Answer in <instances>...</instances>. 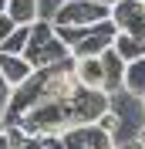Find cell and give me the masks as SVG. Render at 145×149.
<instances>
[{
    "mask_svg": "<svg viewBox=\"0 0 145 149\" xmlns=\"http://www.w3.org/2000/svg\"><path fill=\"white\" fill-rule=\"evenodd\" d=\"M24 58L30 61L34 71H44V68L68 65V61H71V51H68V44L57 37L54 24L41 17L34 27H30V41H27V47H24Z\"/></svg>",
    "mask_w": 145,
    "mask_h": 149,
    "instance_id": "obj_1",
    "label": "cell"
},
{
    "mask_svg": "<svg viewBox=\"0 0 145 149\" xmlns=\"http://www.w3.org/2000/svg\"><path fill=\"white\" fill-rule=\"evenodd\" d=\"M111 17V3H105V0H61L54 7V14H51V24L54 27H95V24H105V20Z\"/></svg>",
    "mask_w": 145,
    "mask_h": 149,
    "instance_id": "obj_2",
    "label": "cell"
},
{
    "mask_svg": "<svg viewBox=\"0 0 145 149\" xmlns=\"http://www.w3.org/2000/svg\"><path fill=\"white\" fill-rule=\"evenodd\" d=\"M108 20L115 24L118 34H128V37L145 41V3L142 0H115Z\"/></svg>",
    "mask_w": 145,
    "mask_h": 149,
    "instance_id": "obj_3",
    "label": "cell"
},
{
    "mask_svg": "<svg viewBox=\"0 0 145 149\" xmlns=\"http://www.w3.org/2000/svg\"><path fill=\"white\" fill-rule=\"evenodd\" d=\"M64 149H115V139H111L108 129H101L98 122L95 125H74L61 136Z\"/></svg>",
    "mask_w": 145,
    "mask_h": 149,
    "instance_id": "obj_4",
    "label": "cell"
},
{
    "mask_svg": "<svg viewBox=\"0 0 145 149\" xmlns=\"http://www.w3.org/2000/svg\"><path fill=\"white\" fill-rule=\"evenodd\" d=\"M71 74L74 81L88 92H105V65L98 58H71Z\"/></svg>",
    "mask_w": 145,
    "mask_h": 149,
    "instance_id": "obj_5",
    "label": "cell"
},
{
    "mask_svg": "<svg viewBox=\"0 0 145 149\" xmlns=\"http://www.w3.org/2000/svg\"><path fill=\"white\" fill-rule=\"evenodd\" d=\"M0 78H3V85L10 92H17L34 78V68H30V61L24 54H3L0 51Z\"/></svg>",
    "mask_w": 145,
    "mask_h": 149,
    "instance_id": "obj_6",
    "label": "cell"
},
{
    "mask_svg": "<svg viewBox=\"0 0 145 149\" xmlns=\"http://www.w3.org/2000/svg\"><path fill=\"white\" fill-rule=\"evenodd\" d=\"M17 27H34L41 20V0H7V10H3Z\"/></svg>",
    "mask_w": 145,
    "mask_h": 149,
    "instance_id": "obj_7",
    "label": "cell"
},
{
    "mask_svg": "<svg viewBox=\"0 0 145 149\" xmlns=\"http://www.w3.org/2000/svg\"><path fill=\"white\" fill-rule=\"evenodd\" d=\"M122 92L132 95V98H138V102H145V58H138V61H132V65H125Z\"/></svg>",
    "mask_w": 145,
    "mask_h": 149,
    "instance_id": "obj_8",
    "label": "cell"
},
{
    "mask_svg": "<svg viewBox=\"0 0 145 149\" xmlns=\"http://www.w3.org/2000/svg\"><path fill=\"white\" fill-rule=\"evenodd\" d=\"M101 65H105V95L122 92V78H125V61L115 54V51H105L101 54Z\"/></svg>",
    "mask_w": 145,
    "mask_h": 149,
    "instance_id": "obj_9",
    "label": "cell"
},
{
    "mask_svg": "<svg viewBox=\"0 0 145 149\" xmlns=\"http://www.w3.org/2000/svg\"><path fill=\"white\" fill-rule=\"evenodd\" d=\"M111 51H115L125 65H132V61H138V58H145V41H138V37H128V34H118L115 31V41H111Z\"/></svg>",
    "mask_w": 145,
    "mask_h": 149,
    "instance_id": "obj_10",
    "label": "cell"
},
{
    "mask_svg": "<svg viewBox=\"0 0 145 149\" xmlns=\"http://www.w3.org/2000/svg\"><path fill=\"white\" fill-rule=\"evenodd\" d=\"M27 41H30V27H17L3 44H0V51H3V54H24Z\"/></svg>",
    "mask_w": 145,
    "mask_h": 149,
    "instance_id": "obj_11",
    "label": "cell"
},
{
    "mask_svg": "<svg viewBox=\"0 0 145 149\" xmlns=\"http://www.w3.org/2000/svg\"><path fill=\"white\" fill-rule=\"evenodd\" d=\"M10 95H14V92H10L7 85H3V78H0V132L7 129V105H10Z\"/></svg>",
    "mask_w": 145,
    "mask_h": 149,
    "instance_id": "obj_12",
    "label": "cell"
},
{
    "mask_svg": "<svg viewBox=\"0 0 145 149\" xmlns=\"http://www.w3.org/2000/svg\"><path fill=\"white\" fill-rule=\"evenodd\" d=\"M14 31H17V24H14V20H10L7 14H0V44H3V41H7V37L14 34Z\"/></svg>",
    "mask_w": 145,
    "mask_h": 149,
    "instance_id": "obj_13",
    "label": "cell"
},
{
    "mask_svg": "<svg viewBox=\"0 0 145 149\" xmlns=\"http://www.w3.org/2000/svg\"><path fill=\"white\" fill-rule=\"evenodd\" d=\"M41 146L44 149H64V139L61 136H41Z\"/></svg>",
    "mask_w": 145,
    "mask_h": 149,
    "instance_id": "obj_14",
    "label": "cell"
},
{
    "mask_svg": "<svg viewBox=\"0 0 145 149\" xmlns=\"http://www.w3.org/2000/svg\"><path fill=\"white\" fill-rule=\"evenodd\" d=\"M115 149H142V146H138V142H135V139H128V142H118V146H115Z\"/></svg>",
    "mask_w": 145,
    "mask_h": 149,
    "instance_id": "obj_15",
    "label": "cell"
},
{
    "mask_svg": "<svg viewBox=\"0 0 145 149\" xmlns=\"http://www.w3.org/2000/svg\"><path fill=\"white\" fill-rule=\"evenodd\" d=\"M135 142H138V146H142V149H145V125H142V129H138V132H135Z\"/></svg>",
    "mask_w": 145,
    "mask_h": 149,
    "instance_id": "obj_16",
    "label": "cell"
},
{
    "mask_svg": "<svg viewBox=\"0 0 145 149\" xmlns=\"http://www.w3.org/2000/svg\"><path fill=\"white\" fill-rule=\"evenodd\" d=\"M0 149H10V139H7V132H0Z\"/></svg>",
    "mask_w": 145,
    "mask_h": 149,
    "instance_id": "obj_17",
    "label": "cell"
},
{
    "mask_svg": "<svg viewBox=\"0 0 145 149\" xmlns=\"http://www.w3.org/2000/svg\"><path fill=\"white\" fill-rule=\"evenodd\" d=\"M3 10H7V0H0V14H3Z\"/></svg>",
    "mask_w": 145,
    "mask_h": 149,
    "instance_id": "obj_18",
    "label": "cell"
},
{
    "mask_svg": "<svg viewBox=\"0 0 145 149\" xmlns=\"http://www.w3.org/2000/svg\"><path fill=\"white\" fill-rule=\"evenodd\" d=\"M142 115H145V102H142Z\"/></svg>",
    "mask_w": 145,
    "mask_h": 149,
    "instance_id": "obj_19",
    "label": "cell"
},
{
    "mask_svg": "<svg viewBox=\"0 0 145 149\" xmlns=\"http://www.w3.org/2000/svg\"><path fill=\"white\" fill-rule=\"evenodd\" d=\"M105 3H115V0H105Z\"/></svg>",
    "mask_w": 145,
    "mask_h": 149,
    "instance_id": "obj_20",
    "label": "cell"
},
{
    "mask_svg": "<svg viewBox=\"0 0 145 149\" xmlns=\"http://www.w3.org/2000/svg\"><path fill=\"white\" fill-rule=\"evenodd\" d=\"M142 3H145V0H142Z\"/></svg>",
    "mask_w": 145,
    "mask_h": 149,
    "instance_id": "obj_21",
    "label": "cell"
}]
</instances>
